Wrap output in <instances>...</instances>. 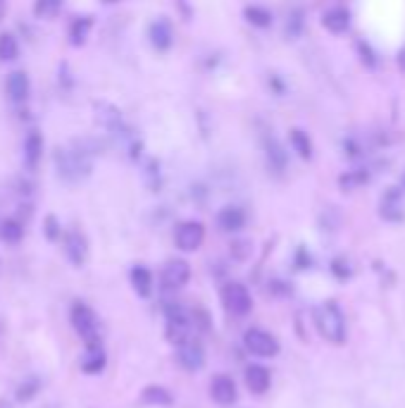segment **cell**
<instances>
[{"mask_svg":"<svg viewBox=\"0 0 405 408\" xmlns=\"http://www.w3.org/2000/svg\"><path fill=\"white\" fill-rule=\"evenodd\" d=\"M36 389H39V380H29L27 385H22L17 389V399L20 401H29L36 397Z\"/></svg>","mask_w":405,"mask_h":408,"instance_id":"cell-26","label":"cell"},{"mask_svg":"<svg viewBox=\"0 0 405 408\" xmlns=\"http://www.w3.org/2000/svg\"><path fill=\"white\" fill-rule=\"evenodd\" d=\"M217 225L225 232H239L241 227L246 225V213L237 206H227L220 210V215H217Z\"/></svg>","mask_w":405,"mask_h":408,"instance_id":"cell-14","label":"cell"},{"mask_svg":"<svg viewBox=\"0 0 405 408\" xmlns=\"http://www.w3.org/2000/svg\"><path fill=\"white\" fill-rule=\"evenodd\" d=\"M315 325L317 332L331 344H343L346 341V320H343L341 308L334 301L319 305L315 313Z\"/></svg>","mask_w":405,"mask_h":408,"instance_id":"cell-1","label":"cell"},{"mask_svg":"<svg viewBox=\"0 0 405 408\" xmlns=\"http://www.w3.org/2000/svg\"><path fill=\"white\" fill-rule=\"evenodd\" d=\"M91 27H93V22H91V17H77V20L69 24V32H67L72 44H74V46H81L84 41L88 39Z\"/></svg>","mask_w":405,"mask_h":408,"instance_id":"cell-22","label":"cell"},{"mask_svg":"<svg viewBox=\"0 0 405 408\" xmlns=\"http://www.w3.org/2000/svg\"><path fill=\"white\" fill-rule=\"evenodd\" d=\"M246 15H248V22L258 24V27H267V24L272 22V15L265 8H260V5H253V8H248Z\"/></svg>","mask_w":405,"mask_h":408,"instance_id":"cell-25","label":"cell"},{"mask_svg":"<svg viewBox=\"0 0 405 408\" xmlns=\"http://www.w3.org/2000/svg\"><path fill=\"white\" fill-rule=\"evenodd\" d=\"M177 361L184 370H189V373H196V370H201L205 365V353L201 349V344H196L193 339L184 341V344L177 346Z\"/></svg>","mask_w":405,"mask_h":408,"instance_id":"cell-9","label":"cell"},{"mask_svg":"<svg viewBox=\"0 0 405 408\" xmlns=\"http://www.w3.org/2000/svg\"><path fill=\"white\" fill-rule=\"evenodd\" d=\"M205 242V230L201 222H181V225L174 230V244L181 251H198Z\"/></svg>","mask_w":405,"mask_h":408,"instance_id":"cell-6","label":"cell"},{"mask_svg":"<svg viewBox=\"0 0 405 408\" xmlns=\"http://www.w3.org/2000/svg\"><path fill=\"white\" fill-rule=\"evenodd\" d=\"M244 380H246V387L251 389L255 397H263L272 385V375L265 365H248L244 373Z\"/></svg>","mask_w":405,"mask_h":408,"instance_id":"cell-11","label":"cell"},{"mask_svg":"<svg viewBox=\"0 0 405 408\" xmlns=\"http://www.w3.org/2000/svg\"><path fill=\"white\" fill-rule=\"evenodd\" d=\"M5 12H8V3H5V0H0V22H3Z\"/></svg>","mask_w":405,"mask_h":408,"instance_id":"cell-28","label":"cell"},{"mask_svg":"<svg viewBox=\"0 0 405 408\" xmlns=\"http://www.w3.org/2000/svg\"><path fill=\"white\" fill-rule=\"evenodd\" d=\"M189 279H191V265L186 261L174 258V261H169L162 268V284H165V289H181V287L189 284Z\"/></svg>","mask_w":405,"mask_h":408,"instance_id":"cell-8","label":"cell"},{"mask_svg":"<svg viewBox=\"0 0 405 408\" xmlns=\"http://www.w3.org/2000/svg\"><path fill=\"white\" fill-rule=\"evenodd\" d=\"M403 187H405V177H403Z\"/></svg>","mask_w":405,"mask_h":408,"instance_id":"cell-30","label":"cell"},{"mask_svg":"<svg viewBox=\"0 0 405 408\" xmlns=\"http://www.w3.org/2000/svg\"><path fill=\"white\" fill-rule=\"evenodd\" d=\"M41 155H44V136L39 129H32L24 139V160L27 167H36L41 163Z\"/></svg>","mask_w":405,"mask_h":408,"instance_id":"cell-13","label":"cell"},{"mask_svg":"<svg viewBox=\"0 0 405 408\" xmlns=\"http://www.w3.org/2000/svg\"><path fill=\"white\" fill-rule=\"evenodd\" d=\"M5 93H8V98L12 103H24V100L29 98V93H32V84H29L27 72L17 70V72H12V74H8Z\"/></svg>","mask_w":405,"mask_h":408,"instance_id":"cell-10","label":"cell"},{"mask_svg":"<svg viewBox=\"0 0 405 408\" xmlns=\"http://www.w3.org/2000/svg\"><path fill=\"white\" fill-rule=\"evenodd\" d=\"M244 346L248 353H253V356H258V358H274V356H279V349H281L274 334L265 332V329H258V327L246 332Z\"/></svg>","mask_w":405,"mask_h":408,"instance_id":"cell-4","label":"cell"},{"mask_svg":"<svg viewBox=\"0 0 405 408\" xmlns=\"http://www.w3.org/2000/svg\"><path fill=\"white\" fill-rule=\"evenodd\" d=\"M220 296H222V305H225V310L234 317H244L253 310L251 291H248L244 284H239V282H229V284L222 287Z\"/></svg>","mask_w":405,"mask_h":408,"instance_id":"cell-2","label":"cell"},{"mask_svg":"<svg viewBox=\"0 0 405 408\" xmlns=\"http://www.w3.org/2000/svg\"><path fill=\"white\" fill-rule=\"evenodd\" d=\"M131 287H134V291L141 298H148L150 291H153V275H150V270L143 265H136L131 270Z\"/></svg>","mask_w":405,"mask_h":408,"instance_id":"cell-16","label":"cell"},{"mask_svg":"<svg viewBox=\"0 0 405 408\" xmlns=\"http://www.w3.org/2000/svg\"><path fill=\"white\" fill-rule=\"evenodd\" d=\"M105 3H119V0H105Z\"/></svg>","mask_w":405,"mask_h":408,"instance_id":"cell-29","label":"cell"},{"mask_svg":"<svg viewBox=\"0 0 405 408\" xmlns=\"http://www.w3.org/2000/svg\"><path fill=\"white\" fill-rule=\"evenodd\" d=\"M322 24H324V29H329V32H334V34L346 32V29H348V12L343 10V8L326 10L324 17H322Z\"/></svg>","mask_w":405,"mask_h":408,"instance_id":"cell-17","label":"cell"},{"mask_svg":"<svg viewBox=\"0 0 405 408\" xmlns=\"http://www.w3.org/2000/svg\"><path fill=\"white\" fill-rule=\"evenodd\" d=\"M141 401L143 404H148V406H172L174 404L172 394H169L165 387H158V385L143 389Z\"/></svg>","mask_w":405,"mask_h":408,"instance_id":"cell-20","label":"cell"},{"mask_svg":"<svg viewBox=\"0 0 405 408\" xmlns=\"http://www.w3.org/2000/svg\"><path fill=\"white\" fill-rule=\"evenodd\" d=\"M72 325H74L77 334L86 341V344H93V341H100L98 334V317H95L93 310L84 303L72 305Z\"/></svg>","mask_w":405,"mask_h":408,"instance_id":"cell-5","label":"cell"},{"mask_svg":"<svg viewBox=\"0 0 405 408\" xmlns=\"http://www.w3.org/2000/svg\"><path fill=\"white\" fill-rule=\"evenodd\" d=\"M46 237L51 239V242H58L60 239V225H58L55 215H48L46 218Z\"/></svg>","mask_w":405,"mask_h":408,"instance_id":"cell-27","label":"cell"},{"mask_svg":"<svg viewBox=\"0 0 405 408\" xmlns=\"http://www.w3.org/2000/svg\"><path fill=\"white\" fill-rule=\"evenodd\" d=\"M150 41H153V46L160 48V51L169 48V44H172V27H169V22L158 20L155 24H150Z\"/></svg>","mask_w":405,"mask_h":408,"instance_id":"cell-19","label":"cell"},{"mask_svg":"<svg viewBox=\"0 0 405 408\" xmlns=\"http://www.w3.org/2000/svg\"><path fill=\"white\" fill-rule=\"evenodd\" d=\"M62 10V0H36L34 3V15L39 20H53Z\"/></svg>","mask_w":405,"mask_h":408,"instance_id":"cell-23","label":"cell"},{"mask_svg":"<svg viewBox=\"0 0 405 408\" xmlns=\"http://www.w3.org/2000/svg\"><path fill=\"white\" fill-rule=\"evenodd\" d=\"M291 143H293L296 153H298L300 158H310V155H312L310 139H307V134H303V131H293V134H291Z\"/></svg>","mask_w":405,"mask_h":408,"instance_id":"cell-24","label":"cell"},{"mask_svg":"<svg viewBox=\"0 0 405 408\" xmlns=\"http://www.w3.org/2000/svg\"><path fill=\"white\" fill-rule=\"evenodd\" d=\"M210 397L217 406H234L239 399V389H237V382L232 380L229 375H215L213 382H210Z\"/></svg>","mask_w":405,"mask_h":408,"instance_id":"cell-7","label":"cell"},{"mask_svg":"<svg viewBox=\"0 0 405 408\" xmlns=\"http://www.w3.org/2000/svg\"><path fill=\"white\" fill-rule=\"evenodd\" d=\"M20 58V41L12 32L0 34V62H15Z\"/></svg>","mask_w":405,"mask_h":408,"instance_id":"cell-18","label":"cell"},{"mask_svg":"<svg viewBox=\"0 0 405 408\" xmlns=\"http://www.w3.org/2000/svg\"><path fill=\"white\" fill-rule=\"evenodd\" d=\"M22 237H24V227L20 220L8 218L0 222V239H3L5 244H20Z\"/></svg>","mask_w":405,"mask_h":408,"instance_id":"cell-21","label":"cell"},{"mask_svg":"<svg viewBox=\"0 0 405 408\" xmlns=\"http://www.w3.org/2000/svg\"><path fill=\"white\" fill-rule=\"evenodd\" d=\"M58 172L65 182H79L91 172V163L79 151H60L58 153Z\"/></svg>","mask_w":405,"mask_h":408,"instance_id":"cell-3","label":"cell"},{"mask_svg":"<svg viewBox=\"0 0 405 408\" xmlns=\"http://www.w3.org/2000/svg\"><path fill=\"white\" fill-rule=\"evenodd\" d=\"M65 254H67L69 263L84 265V261H86V256H88V244H86V239H84L81 232L67 234V239H65Z\"/></svg>","mask_w":405,"mask_h":408,"instance_id":"cell-12","label":"cell"},{"mask_svg":"<svg viewBox=\"0 0 405 408\" xmlns=\"http://www.w3.org/2000/svg\"><path fill=\"white\" fill-rule=\"evenodd\" d=\"M84 373L88 375H95L105 368V351H102V344L100 341H93V344H86V356H84V363H81Z\"/></svg>","mask_w":405,"mask_h":408,"instance_id":"cell-15","label":"cell"}]
</instances>
